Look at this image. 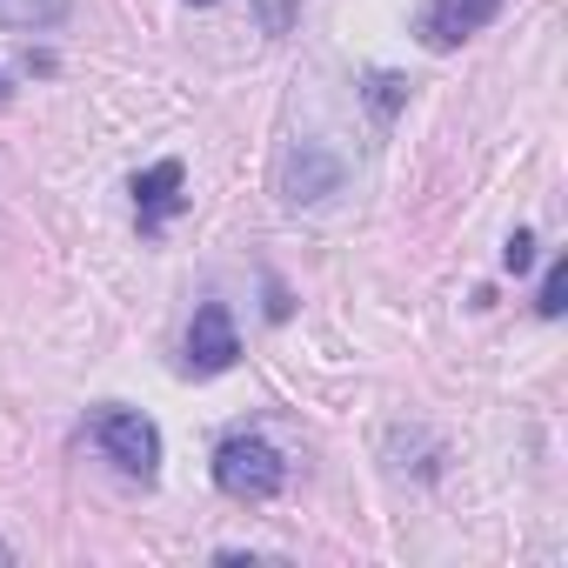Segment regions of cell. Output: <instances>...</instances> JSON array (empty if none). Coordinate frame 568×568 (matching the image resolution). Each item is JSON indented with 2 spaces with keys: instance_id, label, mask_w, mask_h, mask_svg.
<instances>
[{
  "instance_id": "6da1fadb",
  "label": "cell",
  "mask_w": 568,
  "mask_h": 568,
  "mask_svg": "<svg viewBox=\"0 0 568 568\" xmlns=\"http://www.w3.org/2000/svg\"><path fill=\"white\" fill-rule=\"evenodd\" d=\"M214 488L227 501H274L288 488V455L261 435H221L214 442Z\"/></svg>"
},
{
  "instance_id": "7a4b0ae2",
  "label": "cell",
  "mask_w": 568,
  "mask_h": 568,
  "mask_svg": "<svg viewBox=\"0 0 568 568\" xmlns=\"http://www.w3.org/2000/svg\"><path fill=\"white\" fill-rule=\"evenodd\" d=\"M342 187H348V161H342L328 141H288V154H281V168H274L281 207L308 214V207H328Z\"/></svg>"
},
{
  "instance_id": "3957f363",
  "label": "cell",
  "mask_w": 568,
  "mask_h": 568,
  "mask_svg": "<svg viewBox=\"0 0 568 568\" xmlns=\"http://www.w3.org/2000/svg\"><path fill=\"white\" fill-rule=\"evenodd\" d=\"M88 435H94V448L128 475V481H154L161 475V428L141 415V408H121V402H108V408H94V422H88Z\"/></svg>"
},
{
  "instance_id": "277c9868",
  "label": "cell",
  "mask_w": 568,
  "mask_h": 568,
  "mask_svg": "<svg viewBox=\"0 0 568 568\" xmlns=\"http://www.w3.org/2000/svg\"><path fill=\"white\" fill-rule=\"evenodd\" d=\"M234 362H241V335H234L227 302H201L187 322V342H181V368L194 382H207V375H227Z\"/></svg>"
},
{
  "instance_id": "5b68a950",
  "label": "cell",
  "mask_w": 568,
  "mask_h": 568,
  "mask_svg": "<svg viewBox=\"0 0 568 568\" xmlns=\"http://www.w3.org/2000/svg\"><path fill=\"white\" fill-rule=\"evenodd\" d=\"M495 14H501V0H428V14H422V41H428L435 54H448V48H462L468 34H481Z\"/></svg>"
},
{
  "instance_id": "8992f818",
  "label": "cell",
  "mask_w": 568,
  "mask_h": 568,
  "mask_svg": "<svg viewBox=\"0 0 568 568\" xmlns=\"http://www.w3.org/2000/svg\"><path fill=\"white\" fill-rule=\"evenodd\" d=\"M181 161H154L134 174V214H141V234H161V221L181 207Z\"/></svg>"
},
{
  "instance_id": "52a82bcc",
  "label": "cell",
  "mask_w": 568,
  "mask_h": 568,
  "mask_svg": "<svg viewBox=\"0 0 568 568\" xmlns=\"http://www.w3.org/2000/svg\"><path fill=\"white\" fill-rule=\"evenodd\" d=\"M74 14V0H0V34H48Z\"/></svg>"
},
{
  "instance_id": "ba28073f",
  "label": "cell",
  "mask_w": 568,
  "mask_h": 568,
  "mask_svg": "<svg viewBox=\"0 0 568 568\" xmlns=\"http://www.w3.org/2000/svg\"><path fill=\"white\" fill-rule=\"evenodd\" d=\"M362 101H368V114H375V121L388 128V121L402 114V101H408V81L382 68V74H368V81H362Z\"/></svg>"
},
{
  "instance_id": "9c48e42d",
  "label": "cell",
  "mask_w": 568,
  "mask_h": 568,
  "mask_svg": "<svg viewBox=\"0 0 568 568\" xmlns=\"http://www.w3.org/2000/svg\"><path fill=\"white\" fill-rule=\"evenodd\" d=\"M561 295H568V261L555 254V261L541 267V288H535V315H541V322H555V315H561Z\"/></svg>"
},
{
  "instance_id": "30bf717a",
  "label": "cell",
  "mask_w": 568,
  "mask_h": 568,
  "mask_svg": "<svg viewBox=\"0 0 568 568\" xmlns=\"http://www.w3.org/2000/svg\"><path fill=\"white\" fill-rule=\"evenodd\" d=\"M501 267H508V274H528V267H535V234H528V227H515V234H508Z\"/></svg>"
},
{
  "instance_id": "8fae6325",
  "label": "cell",
  "mask_w": 568,
  "mask_h": 568,
  "mask_svg": "<svg viewBox=\"0 0 568 568\" xmlns=\"http://www.w3.org/2000/svg\"><path fill=\"white\" fill-rule=\"evenodd\" d=\"M261 14H267V34L288 28V0H261Z\"/></svg>"
},
{
  "instance_id": "7c38bea8",
  "label": "cell",
  "mask_w": 568,
  "mask_h": 568,
  "mask_svg": "<svg viewBox=\"0 0 568 568\" xmlns=\"http://www.w3.org/2000/svg\"><path fill=\"white\" fill-rule=\"evenodd\" d=\"M0 561H14V548H8V541H0Z\"/></svg>"
},
{
  "instance_id": "4fadbf2b",
  "label": "cell",
  "mask_w": 568,
  "mask_h": 568,
  "mask_svg": "<svg viewBox=\"0 0 568 568\" xmlns=\"http://www.w3.org/2000/svg\"><path fill=\"white\" fill-rule=\"evenodd\" d=\"M0 101H8V81H0Z\"/></svg>"
},
{
  "instance_id": "5bb4252c",
  "label": "cell",
  "mask_w": 568,
  "mask_h": 568,
  "mask_svg": "<svg viewBox=\"0 0 568 568\" xmlns=\"http://www.w3.org/2000/svg\"><path fill=\"white\" fill-rule=\"evenodd\" d=\"M194 8H207V0H194Z\"/></svg>"
}]
</instances>
